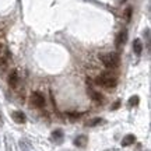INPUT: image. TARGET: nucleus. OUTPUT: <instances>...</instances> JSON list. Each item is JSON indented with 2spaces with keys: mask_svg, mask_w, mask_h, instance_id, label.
<instances>
[{
  "mask_svg": "<svg viewBox=\"0 0 151 151\" xmlns=\"http://www.w3.org/2000/svg\"><path fill=\"white\" fill-rule=\"evenodd\" d=\"M31 102L37 108H43L45 106V97H43V94L39 91H34L31 94Z\"/></svg>",
  "mask_w": 151,
  "mask_h": 151,
  "instance_id": "4",
  "label": "nucleus"
},
{
  "mask_svg": "<svg viewBox=\"0 0 151 151\" xmlns=\"http://www.w3.org/2000/svg\"><path fill=\"white\" fill-rule=\"evenodd\" d=\"M52 139H53L56 143H62V141H63V132L60 129L55 130L53 133H52Z\"/></svg>",
  "mask_w": 151,
  "mask_h": 151,
  "instance_id": "11",
  "label": "nucleus"
},
{
  "mask_svg": "<svg viewBox=\"0 0 151 151\" xmlns=\"http://www.w3.org/2000/svg\"><path fill=\"white\" fill-rule=\"evenodd\" d=\"M139 101H140V99H139V97H137V95H134V97H132L129 99V105H130V106H136V105L139 104Z\"/></svg>",
  "mask_w": 151,
  "mask_h": 151,
  "instance_id": "13",
  "label": "nucleus"
},
{
  "mask_svg": "<svg viewBox=\"0 0 151 151\" xmlns=\"http://www.w3.org/2000/svg\"><path fill=\"white\" fill-rule=\"evenodd\" d=\"M11 59V53H10V49L6 46L4 43H0V66L4 67L9 60Z\"/></svg>",
  "mask_w": 151,
  "mask_h": 151,
  "instance_id": "3",
  "label": "nucleus"
},
{
  "mask_svg": "<svg viewBox=\"0 0 151 151\" xmlns=\"http://www.w3.org/2000/svg\"><path fill=\"white\" fill-rule=\"evenodd\" d=\"M7 81H9V86H10L11 88H17V87H18V83H20V76H18V73H17L16 70L11 71L10 74H9Z\"/></svg>",
  "mask_w": 151,
  "mask_h": 151,
  "instance_id": "5",
  "label": "nucleus"
},
{
  "mask_svg": "<svg viewBox=\"0 0 151 151\" xmlns=\"http://www.w3.org/2000/svg\"><path fill=\"white\" fill-rule=\"evenodd\" d=\"M134 141H136V137H134V136H133V134H127V136H124V139L122 140V146H123V147L132 146Z\"/></svg>",
  "mask_w": 151,
  "mask_h": 151,
  "instance_id": "10",
  "label": "nucleus"
},
{
  "mask_svg": "<svg viewBox=\"0 0 151 151\" xmlns=\"http://www.w3.org/2000/svg\"><path fill=\"white\" fill-rule=\"evenodd\" d=\"M98 58L102 62L104 66H106L109 69H115L119 66V56L116 53H109V52H105V53H98Z\"/></svg>",
  "mask_w": 151,
  "mask_h": 151,
  "instance_id": "2",
  "label": "nucleus"
},
{
  "mask_svg": "<svg viewBox=\"0 0 151 151\" xmlns=\"http://www.w3.org/2000/svg\"><path fill=\"white\" fill-rule=\"evenodd\" d=\"M87 92H88V95L95 101V102H104V97H102V94H99L98 91H95V90H92L91 87L88 86L87 87Z\"/></svg>",
  "mask_w": 151,
  "mask_h": 151,
  "instance_id": "6",
  "label": "nucleus"
},
{
  "mask_svg": "<svg viewBox=\"0 0 151 151\" xmlns=\"http://www.w3.org/2000/svg\"><path fill=\"white\" fill-rule=\"evenodd\" d=\"M11 116H13V120L16 122V123H25V115L21 112V111H14V112L11 113Z\"/></svg>",
  "mask_w": 151,
  "mask_h": 151,
  "instance_id": "7",
  "label": "nucleus"
},
{
  "mask_svg": "<svg viewBox=\"0 0 151 151\" xmlns=\"http://www.w3.org/2000/svg\"><path fill=\"white\" fill-rule=\"evenodd\" d=\"M133 50H134L136 55H141V52H143V42L140 39H134L133 41Z\"/></svg>",
  "mask_w": 151,
  "mask_h": 151,
  "instance_id": "9",
  "label": "nucleus"
},
{
  "mask_svg": "<svg viewBox=\"0 0 151 151\" xmlns=\"http://www.w3.org/2000/svg\"><path fill=\"white\" fill-rule=\"evenodd\" d=\"M132 10H133L132 7H127L126 11H124V18H126V21H129L130 20V17H132Z\"/></svg>",
  "mask_w": 151,
  "mask_h": 151,
  "instance_id": "15",
  "label": "nucleus"
},
{
  "mask_svg": "<svg viewBox=\"0 0 151 151\" xmlns=\"http://www.w3.org/2000/svg\"><path fill=\"white\" fill-rule=\"evenodd\" d=\"M95 83H97L98 86L104 87V88H113V87H116V84H118V78L111 71H104V73H101L95 78Z\"/></svg>",
  "mask_w": 151,
  "mask_h": 151,
  "instance_id": "1",
  "label": "nucleus"
},
{
  "mask_svg": "<svg viewBox=\"0 0 151 151\" xmlns=\"http://www.w3.org/2000/svg\"><path fill=\"white\" fill-rule=\"evenodd\" d=\"M0 123H1V115H0Z\"/></svg>",
  "mask_w": 151,
  "mask_h": 151,
  "instance_id": "17",
  "label": "nucleus"
},
{
  "mask_svg": "<svg viewBox=\"0 0 151 151\" xmlns=\"http://www.w3.org/2000/svg\"><path fill=\"white\" fill-rule=\"evenodd\" d=\"M101 122H102V119L101 118H94L91 122H88L87 124H88V126H97V124H99Z\"/></svg>",
  "mask_w": 151,
  "mask_h": 151,
  "instance_id": "14",
  "label": "nucleus"
},
{
  "mask_svg": "<svg viewBox=\"0 0 151 151\" xmlns=\"http://www.w3.org/2000/svg\"><path fill=\"white\" fill-rule=\"evenodd\" d=\"M69 116H70L71 119H76V118H78L80 115H78V113H69Z\"/></svg>",
  "mask_w": 151,
  "mask_h": 151,
  "instance_id": "16",
  "label": "nucleus"
},
{
  "mask_svg": "<svg viewBox=\"0 0 151 151\" xmlns=\"http://www.w3.org/2000/svg\"><path fill=\"white\" fill-rule=\"evenodd\" d=\"M86 143H87V137H86V136H78V137L74 140V144L77 147H84V146H86Z\"/></svg>",
  "mask_w": 151,
  "mask_h": 151,
  "instance_id": "12",
  "label": "nucleus"
},
{
  "mask_svg": "<svg viewBox=\"0 0 151 151\" xmlns=\"http://www.w3.org/2000/svg\"><path fill=\"white\" fill-rule=\"evenodd\" d=\"M126 41H127V31H126V29H122L120 34L118 35V38H116V46L120 48L122 45L126 43Z\"/></svg>",
  "mask_w": 151,
  "mask_h": 151,
  "instance_id": "8",
  "label": "nucleus"
}]
</instances>
